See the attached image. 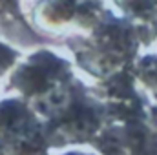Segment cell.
<instances>
[{
    "instance_id": "obj_6",
    "label": "cell",
    "mask_w": 157,
    "mask_h": 155,
    "mask_svg": "<svg viewBox=\"0 0 157 155\" xmlns=\"http://www.w3.org/2000/svg\"><path fill=\"white\" fill-rule=\"evenodd\" d=\"M133 75L144 84L157 99V55H146L135 62Z\"/></svg>"
},
{
    "instance_id": "obj_3",
    "label": "cell",
    "mask_w": 157,
    "mask_h": 155,
    "mask_svg": "<svg viewBox=\"0 0 157 155\" xmlns=\"http://www.w3.org/2000/svg\"><path fill=\"white\" fill-rule=\"evenodd\" d=\"M135 53L137 42L133 35L126 29L112 28L88 40L77 51V60L88 73L99 78H110L124 71V68L133 62Z\"/></svg>"
},
{
    "instance_id": "obj_4",
    "label": "cell",
    "mask_w": 157,
    "mask_h": 155,
    "mask_svg": "<svg viewBox=\"0 0 157 155\" xmlns=\"http://www.w3.org/2000/svg\"><path fill=\"white\" fill-rule=\"evenodd\" d=\"M71 75V66L68 60L59 59L53 53L42 51L31 55L28 62H24L11 78L17 89L22 91L26 102H35L59 88L60 84L68 82Z\"/></svg>"
},
{
    "instance_id": "obj_2",
    "label": "cell",
    "mask_w": 157,
    "mask_h": 155,
    "mask_svg": "<svg viewBox=\"0 0 157 155\" xmlns=\"http://www.w3.org/2000/svg\"><path fill=\"white\" fill-rule=\"evenodd\" d=\"M0 146L4 155H48L42 120L26 100L0 102Z\"/></svg>"
},
{
    "instance_id": "obj_5",
    "label": "cell",
    "mask_w": 157,
    "mask_h": 155,
    "mask_svg": "<svg viewBox=\"0 0 157 155\" xmlns=\"http://www.w3.org/2000/svg\"><path fill=\"white\" fill-rule=\"evenodd\" d=\"M93 142L102 155H157V128L148 117L132 119L102 130Z\"/></svg>"
},
{
    "instance_id": "obj_1",
    "label": "cell",
    "mask_w": 157,
    "mask_h": 155,
    "mask_svg": "<svg viewBox=\"0 0 157 155\" xmlns=\"http://www.w3.org/2000/svg\"><path fill=\"white\" fill-rule=\"evenodd\" d=\"M28 104L40 117L49 146L90 142L102 131L104 119H108L104 100L91 97L73 78Z\"/></svg>"
},
{
    "instance_id": "obj_7",
    "label": "cell",
    "mask_w": 157,
    "mask_h": 155,
    "mask_svg": "<svg viewBox=\"0 0 157 155\" xmlns=\"http://www.w3.org/2000/svg\"><path fill=\"white\" fill-rule=\"evenodd\" d=\"M0 155H4V148L2 146H0Z\"/></svg>"
}]
</instances>
